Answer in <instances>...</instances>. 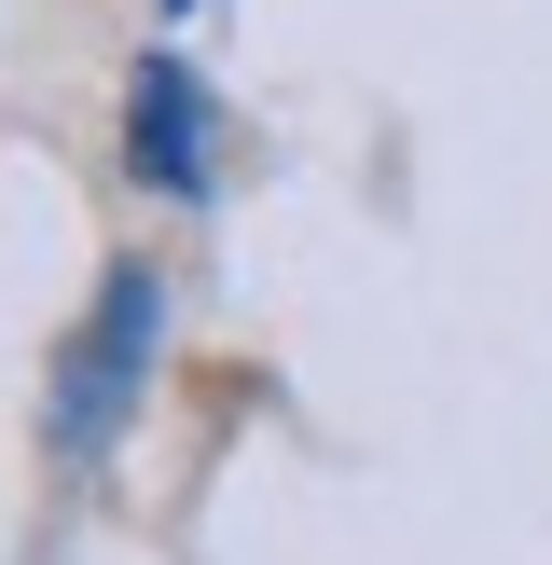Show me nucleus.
<instances>
[{
    "instance_id": "obj_1",
    "label": "nucleus",
    "mask_w": 552,
    "mask_h": 565,
    "mask_svg": "<svg viewBox=\"0 0 552 565\" xmlns=\"http://www.w3.org/2000/svg\"><path fill=\"white\" fill-rule=\"evenodd\" d=\"M152 359H166V276L110 263L97 303H83V331L55 345V456L70 469H97L110 441H125V414L152 401Z\"/></svg>"
},
{
    "instance_id": "obj_2",
    "label": "nucleus",
    "mask_w": 552,
    "mask_h": 565,
    "mask_svg": "<svg viewBox=\"0 0 552 565\" xmlns=\"http://www.w3.org/2000/svg\"><path fill=\"white\" fill-rule=\"evenodd\" d=\"M125 180L166 193V207H208L221 193V110H208V70L193 55H138V83H125Z\"/></svg>"
},
{
    "instance_id": "obj_3",
    "label": "nucleus",
    "mask_w": 552,
    "mask_h": 565,
    "mask_svg": "<svg viewBox=\"0 0 552 565\" xmlns=\"http://www.w3.org/2000/svg\"><path fill=\"white\" fill-rule=\"evenodd\" d=\"M180 14H193V0H180Z\"/></svg>"
}]
</instances>
